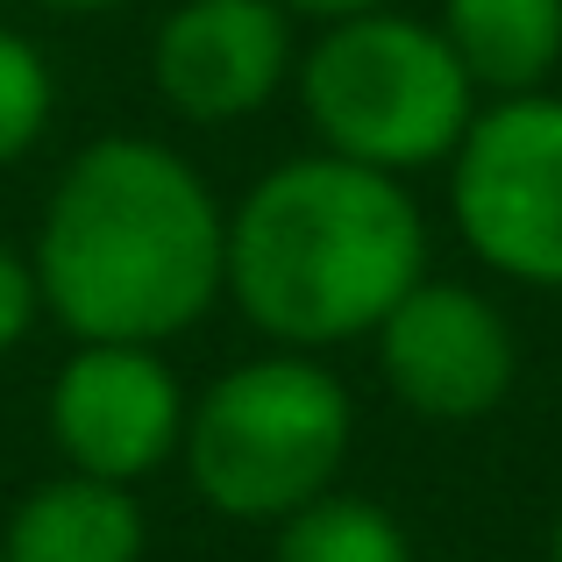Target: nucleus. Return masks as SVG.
<instances>
[{
    "mask_svg": "<svg viewBox=\"0 0 562 562\" xmlns=\"http://www.w3.org/2000/svg\"><path fill=\"white\" fill-rule=\"evenodd\" d=\"M278 8H300V14H328V22H342V14L384 8V0H278Z\"/></svg>",
    "mask_w": 562,
    "mask_h": 562,
    "instance_id": "obj_14",
    "label": "nucleus"
},
{
    "mask_svg": "<svg viewBox=\"0 0 562 562\" xmlns=\"http://www.w3.org/2000/svg\"><path fill=\"white\" fill-rule=\"evenodd\" d=\"M456 228L498 278L562 292V93H513L456 143Z\"/></svg>",
    "mask_w": 562,
    "mask_h": 562,
    "instance_id": "obj_5",
    "label": "nucleus"
},
{
    "mask_svg": "<svg viewBox=\"0 0 562 562\" xmlns=\"http://www.w3.org/2000/svg\"><path fill=\"white\" fill-rule=\"evenodd\" d=\"M50 100L57 93H50V71H43L36 43L14 36V29H0V165H14V157L43 136Z\"/></svg>",
    "mask_w": 562,
    "mask_h": 562,
    "instance_id": "obj_12",
    "label": "nucleus"
},
{
    "mask_svg": "<svg viewBox=\"0 0 562 562\" xmlns=\"http://www.w3.org/2000/svg\"><path fill=\"white\" fill-rule=\"evenodd\" d=\"M435 29L463 57L470 86L498 100L541 93L562 65V0H441Z\"/></svg>",
    "mask_w": 562,
    "mask_h": 562,
    "instance_id": "obj_10",
    "label": "nucleus"
},
{
    "mask_svg": "<svg viewBox=\"0 0 562 562\" xmlns=\"http://www.w3.org/2000/svg\"><path fill=\"white\" fill-rule=\"evenodd\" d=\"M378 363L420 420H477L513 392V328L484 292L420 278L378 321Z\"/></svg>",
    "mask_w": 562,
    "mask_h": 562,
    "instance_id": "obj_7",
    "label": "nucleus"
},
{
    "mask_svg": "<svg viewBox=\"0 0 562 562\" xmlns=\"http://www.w3.org/2000/svg\"><path fill=\"white\" fill-rule=\"evenodd\" d=\"M555 562H562V513H555Z\"/></svg>",
    "mask_w": 562,
    "mask_h": 562,
    "instance_id": "obj_16",
    "label": "nucleus"
},
{
    "mask_svg": "<svg viewBox=\"0 0 562 562\" xmlns=\"http://www.w3.org/2000/svg\"><path fill=\"white\" fill-rule=\"evenodd\" d=\"M43 292H36V271H29L14 249H0V357H8L14 342L29 335V321H36Z\"/></svg>",
    "mask_w": 562,
    "mask_h": 562,
    "instance_id": "obj_13",
    "label": "nucleus"
},
{
    "mask_svg": "<svg viewBox=\"0 0 562 562\" xmlns=\"http://www.w3.org/2000/svg\"><path fill=\"white\" fill-rule=\"evenodd\" d=\"M50 435L79 477L136 484L186 441L179 378L136 342H86L50 384Z\"/></svg>",
    "mask_w": 562,
    "mask_h": 562,
    "instance_id": "obj_6",
    "label": "nucleus"
},
{
    "mask_svg": "<svg viewBox=\"0 0 562 562\" xmlns=\"http://www.w3.org/2000/svg\"><path fill=\"white\" fill-rule=\"evenodd\" d=\"M228 214L179 150L108 136L79 150L36 228V292L79 342L157 349L221 292Z\"/></svg>",
    "mask_w": 562,
    "mask_h": 562,
    "instance_id": "obj_1",
    "label": "nucleus"
},
{
    "mask_svg": "<svg viewBox=\"0 0 562 562\" xmlns=\"http://www.w3.org/2000/svg\"><path fill=\"white\" fill-rule=\"evenodd\" d=\"M0 555L8 562H136L143 555V513L122 484L71 470L57 484H36L14 506Z\"/></svg>",
    "mask_w": 562,
    "mask_h": 562,
    "instance_id": "obj_9",
    "label": "nucleus"
},
{
    "mask_svg": "<svg viewBox=\"0 0 562 562\" xmlns=\"http://www.w3.org/2000/svg\"><path fill=\"white\" fill-rule=\"evenodd\" d=\"M157 93L186 122H243L285 86L292 29L278 0H186L157 29Z\"/></svg>",
    "mask_w": 562,
    "mask_h": 562,
    "instance_id": "obj_8",
    "label": "nucleus"
},
{
    "mask_svg": "<svg viewBox=\"0 0 562 562\" xmlns=\"http://www.w3.org/2000/svg\"><path fill=\"white\" fill-rule=\"evenodd\" d=\"M278 562H413L406 535L392 513H378L371 498H306L300 513H285L278 535Z\"/></svg>",
    "mask_w": 562,
    "mask_h": 562,
    "instance_id": "obj_11",
    "label": "nucleus"
},
{
    "mask_svg": "<svg viewBox=\"0 0 562 562\" xmlns=\"http://www.w3.org/2000/svg\"><path fill=\"white\" fill-rule=\"evenodd\" d=\"M300 100L321 150L371 171L441 165L477 122V86L449 36L392 8L328 22V36L300 65Z\"/></svg>",
    "mask_w": 562,
    "mask_h": 562,
    "instance_id": "obj_3",
    "label": "nucleus"
},
{
    "mask_svg": "<svg viewBox=\"0 0 562 562\" xmlns=\"http://www.w3.org/2000/svg\"><path fill=\"white\" fill-rule=\"evenodd\" d=\"M349 456V392L314 357H257L214 378L186 420V470L228 520H285Z\"/></svg>",
    "mask_w": 562,
    "mask_h": 562,
    "instance_id": "obj_4",
    "label": "nucleus"
},
{
    "mask_svg": "<svg viewBox=\"0 0 562 562\" xmlns=\"http://www.w3.org/2000/svg\"><path fill=\"white\" fill-rule=\"evenodd\" d=\"M0 562H8V555H0Z\"/></svg>",
    "mask_w": 562,
    "mask_h": 562,
    "instance_id": "obj_17",
    "label": "nucleus"
},
{
    "mask_svg": "<svg viewBox=\"0 0 562 562\" xmlns=\"http://www.w3.org/2000/svg\"><path fill=\"white\" fill-rule=\"evenodd\" d=\"M427 278L420 206L392 171L349 157H292L228 214L221 292H235L271 342L328 349L378 335V321Z\"/></svg>",
    "mask_w": 562,
    "mask_h": 562,
    "instance_id": "obj_2",
    "label": "nucleus"
},
{
    "mask_svg": "<svg viewBox=\"0 0 562 562\" xmlns=\"http://www.w3.org/2000/svg\"><path fill=\"white\" fill-rule=\"evenodd\" d=\"M43 8H65V14H100V8H122V0H43Z\"/></svg>",
    "mask_w": 562,
    "mask_h": 562,
    "instance_id": "obj_15",
    "label": "nucleus"
}]
</instances>
